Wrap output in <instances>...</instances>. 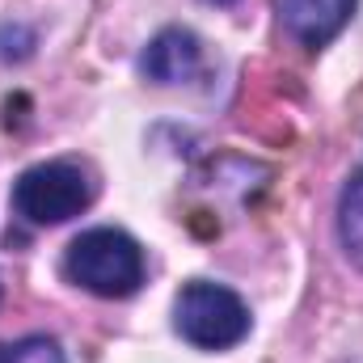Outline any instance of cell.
Wrapping results in <instances>:
<instances>
[{"instance_id":"1","label":"cell","mask_w":363,"mask_h":363,"mask_svg":"<svg viewBox=\"0 0 363 363\" xmlns=\"http://www.w3.org/2000/svg\"><path fill=\"white\" fill-rule=\"evenodd\" d=\"M64 274L101 300H123L144 283V250L123 228H89L68 245Z\"/></svg>"},{"instance_id":"2","label":"cell","mask_w":363,"mask_h":363,"mask_svg":"<svg viewBox=\"0 0 363 363\" xmlns=\"http://www.w3.org/2000/svg\"><path fill=\"white\" fill-rule=\"evenodd\" d=\"M250 308L237 291L194 279L174 300V330L199 351H228L250 338Z\"/></svg>"},{"instance_id":"3","label":"cell","mask_w":363,"mask_h":363,"mask_svg":"<svg viewBox=\"0 0 363 363\" xmlns=\"http://www.w3.org/2000/svg\"><path fill=\"white\" fill-rule=\"evenodd\" d=\"M93 203V178L81 161H43L13 182V207L30 224H64Z\"/></svg>"},{"instance_id":"4","label":"cell","mask_w":363,"mask_h":363,"mask_svg":"<svg viewBox=\"0 0 363 363\" xmlns=\"http://www.w3.org/2000/svg\"><path fill=\"white\" fill-rule=\"evenodd\" d=\"M140 72H144L148 81H157V85L194 81V77L203 72V47H199V38H194L190 30L169 26V30H161V34L144 47Z\"/></svg>"},{"instance_id":"5","label":"cell","mask_w":363,"mask_h":363,"mask_svg":"<svg viewBox=\"0 0 363 363\" xmlns=\"http://www.w3.org/2000/svg\"><path fill=\"white\" fill-rule=\"evenodd\" d=\"M355 13V0H279V21L304 47H325Z\"/></svg>"},{"instance_id":"6","label":"cell","mask_w":363,"mask_h":363,"mask_svg":"<svg viewBox=\"0 0 363 363\" xmlns=\"http://www.w3.org/2000/svg\"><path fill=\"white\" fill-rule=\"evenodd\" d=\"M338 241L347 250V258L363 267V169L342 186L338 199Z\"/></svg>"},{"instance_id":"7","label":"cell","mask_w":363,"mask_h":363,"mask_svg":"<svg viewBox=\"0 0 363 363\" xmlns=\"http://www.w3.org/2000/svg\"><path fill=\"white\" fill-rule=\"evenodd\" d=\"M0 363H68L55 338H43V334H30V338H17V342H0Z\"/></svg>"},{"instance_id":"8","label":"cell","mask_w":363,"mask_h":363,"mask_svg":"<svg viewBox=\"0 0 363 363\" xmlns=\"http://www.w3.org/2000/svg\"><path fill=\"white\" fill-rule=\"evenodd\" d=\"M207 4H220V9H224V4H237V0H207Z\"/></svg>"}]
</instances>
